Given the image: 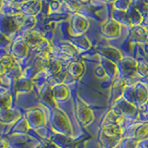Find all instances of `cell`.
Here are the masks:
<instances>
[{
    "label": "cell",
    "mask_w": 148,
    "mask_h": 148,
    "mask_svg": "<svg viewBox=\"0 0 148 148\" xmlns=\"http://www.w3.org/2000/svg\"><path fill=\"white\" fill-rule=\"evenodd\" d=\"M140 145L142 148H148V139H145V140H142L140 142Z\"/></svg>",
    "instance_id": "17"
},
{
    "label": "cell",
    "mask_w": 148,
    "mask_h": 148,
    "mask_svg": "<svg viewBox=\"0 0 148 148\" xmlns=\"http://www.w3.org/2000/svg\"><path fill=\"white\" fill-rule=\"evenodd\" d=\"M51 125L57 132L61 133L63 135H71L72 129L68 117L63 111L58 108H55V111L53 112V117L51 118Z\"/></svg>",
    "instance_id": "2"
},
{
    "label": "cell",
    "mask_w": 148,
    "mask_h": 148,
    "mask_svg": "<svg viewBox=\"0 0 148 148\" xmlns=\"http://www.w3.org/2000/svg\"><path fill=\"white\" fill-rule=\"evenodd\" d=\"M137 73L142 77H148V64L143 62L138 65Z\"/></svg>",
    "instance_id": "16"
},
{
    "label": "cell",
    "mask_w": 148,
    "mask_h": 148,
    "mask_svg": "<svg viewBox=\"0 0 148 148\" xmlns=\"http://www.w3.org/2000/svg\"><path fill=\"white\" fill-rule=\"evenodd\" d=\"M134 136L133 138L137 139L139 141L145 140L148 138V122H143L139 124L137 128L133 131Z\"/></svg>",
    "instance_id": "10"
},
{
    "label": "cell",
    "mask_w": 148,
    "mask_h": 148,
    "mask_svg": "<svg viewBox=\"0 0 148 148\" xmlns=\"http://www.w3.org/2000/svg\"><path fill=\"white\" fill-rule=\"evenodd\" d=\"M15 90L16 92H29L32 90V82L26 79L18 78L15 82Z\"/></svg>",
    "instance_id": "11"
},
{
    "label": "cell",
    "mask_w": 148,
    "mask_h": 148,
    "mask_svg": "<svg viewBox=\"0 0 148 148\" xmlns=\"http://www.w3.org/2000/svg\"><path fill=\"white\" fill-rule=\"evenodd\" d=\"M27 121L30 125V128L35 129L43 127L45 124V117L44 112L39 108L32 109L27 112Z\"/></svg>",
    "instance_id": "4"
},
{
    "label": "cell",
    "mask_w": 148,
    "mask_h": 148,
    "mask_svg": "<svg viewBox=\"0 0 148 148\" xmlns=\"http://www.w3.org/2000/svg\"><path fill=\"white\" fill-rule=\"evenodd\" d=\"M1 148H8V142H6L3 139L2 140V143H1Z\"/></svg>",
    "instance_id": "18"
},
{
    "label": "cell",
    "mask_w": 148,
    "mask_h": 148,
    "mask_svg": "<svg viewBox=\"0 0 148 148\" xmlns=\"http://www.w3.org/2000/svg\"><path fill=\"white\" fill-rule=\"evenodd\" d=\"M21 118V115L10 109H1V121L3 123H13Z\"/></svg>",
    "instance_id": "9"
},
{
    "label": "cell",
    "mask_w": 148,
    "mask_h": 148,
    "mask_svg": "<svg viewBox=\"0 0 148 148\" xmlns=\"http://www.w3.org/2000/svg\"><path fill=\"white\" fill-rule=\"evenodd\" d=\"M139 143H140V141L133 137H128L124 139V140L120 141L121 148H137Z\"/></svg>",
    "instance_id": "15"
},
{
    "label": "cell",
    "mask_w": 148,
    "mask_h": 148,
    "mask_svg": "<svg viewBox=\"0 0 148 148\" xmlns=\"http://www.w3.org/2000/svg\"><path fill=\"white\" fill-rule=\"evenodd\" d=\"M12 105V96L8 92H1V109H10Z\"/></svg>",
    "instance_id": "14"
},
{
    "label": "cell",
    "mask_w": 148,
    "mask_h": 148,
    "mask_svg": "<svg viewBox=\"0 0 148 148\" xmlns=\"http://www.w3.org/2000/svg\"><path fill=\"white\" fill-rule=\"evenodd\" d=\"M52 94L56 101L62 102L67 100L69 95H71V92L68 86L64 83H57L52 86Z\"/></svg>",
    "instance_id": "8"
},
{
    "label": "cell",
    "mask_w": 148,
    "mask_h": 148,
    "mask_svg": "<svg viewBox=\"0 0 148 148\" xmlns=\"http://www.w3.org/2000/svg\"><path fill=\"white\" fill-rule=\"evenodd\" d=\"M16 63L14 62V60L10 57H3L1 59V74L4 75L5 73H8L10 71L14 69Z\"/></svg>",
    "instance_id": "13"
},
{
    "label": "cell",
    "mask_w": 148,
    "mask_h": 148,
    "mask_svg": "<svg viewBox=\"0 0 148 148\" xmlns=\"http://www.w3.org/2000/svg\"><path fill=\"white\" fill-rule=\"evenodd\" d=\"M122 129L119 124H103L100 142L104 148H114L120 143Z\"/></svg>",
    "instance_id": "1"
},
{
    "label": "cell",
    "mask_w": 148,
    "mask_h": 148,
    "mask_svg": "<svg viewBox=\"0 0 148 148\" xmlns=\"http://www.w3.org/2000/svg\"><path fill=\"white\" fill-rule=\"evenodd\" d=\"M76 117L83 126H87V125L91 124L95 119L92 111L80 98L79 95H77L76 97Z\"/></svg>",
    "instance_id": "3"
},
{
    "label": "cell",
    "mask_w": 148,
    "mask_h": 148,
    "mask_svg": "<svg viewBox=\"0 0 148 148\" xmlns=\"http://www.w3.org/2000/svg\"><path fill=\"white\" fill-rule=\"evenodd\" d=\"M134 102L138 106H142L148 101V90L145 84L142 82H137L132 89Z\"/></svg>",
    "instance_id": "5"
},
{
    "label": "cell",
    "mask_w": 148,
    "mask_h": 148,
    "mask_svg": "<svg viewBox=\"0 0 148 148\" xmlns=\"http://www.w3.org/2000/svg\"><path fill=\"white\" fill-rule=\"evenodd\" d=\"M126 82L123 79H119V80L113 82L110 92V100L112 103H116L119 99L121 98L123 92L126 90Z\"/></svg>",
    "instance_id": "7"
},
{
    "label": "cell",
    "mask_w": 148,
    "mask_h": 148,
    "mask_svg": "<svg viewBox=\"0 0 148 148\" xmlns=\"http://www.w3.org/2000/svg\"><path fill=\"white\" fill-rule=\"evenodd\" d=\"M117 102H119V106L117 111L121 114L123 117H129L132 118L133 117L136 113V108L134 106L132 103H131L130 101H128L125 97H121L120 99H119Z\"/></svg>",
    "instance_id": "6"
},
{
    "label": "cell",
    "mask_w": 148,
    "mask_h": 148,
    "mask_svg": "<svg viewBox=\"0 0 148 148\" xmlns=\"http://www.w3.org/2000/svg\"><path fill=\"white\" fill-rule=\"evenodd\" d=\"M83 69H84V68H83L82 63L73 62V63H71L69 66V68H68V73L72 78L77 79V78L82 76V74L83 72Z\"/></svg>",
    "instance_id": "12"
},
{
    "label": "cell",
    "mask_w": 148,
    "mask_h": 148,
    "mask_svg": "<svg viewBox=\"0 0 148 148\" xmlns=\"http://www.w3.org/2000/svg\"><path fill=\"white\" fill-rule=\"evenodd\" d=\"M36 148H44V147H42V146H37Z\"/></svg>",
    "instance_id": "19"
}]
</instances>
